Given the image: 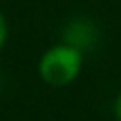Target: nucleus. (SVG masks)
I'll list each match as a JSON object with an SVG mask.
<instances>
[{
	"label": "nucleus",
	"instance_id": "obj_1",
	"mask_svg": "<svg viewBox=\"0 0 121 121\" xmlns=\"http://www.w3.org/2000/svg\"><path fill=\"white\" fill-rule=\"evenodd\" d=\"M85 54L78 45L60 40L47 47L38 58V76L49 87H67L81 76Z\"/></svg>",
	"mask_w": 121,
	"mask_h": 121
},
{
	"label": "nucleus",
	"instance_id": "obj_2",
	"mask_svg": "<svg viewBox=\"0 0 121 121\" xmlns=\"http://www.w3.org/2000/svg\"><path fill=\"white\" fill-rule=\"evenodd\" d=\"M7 38H9V20H7V16H4V11L0 9V52H2L4 45H7Z\"/></svg>",
	"mask_w": 121,
	"mask_h": 121
},
{
	"label": "nucleus",
	"instance_id": "obj_3",
	"mask_svg": "<svg viewBox=\"0 0 121 121\" xmlns=\"http://www.w3.org/2000/svg\"><path fill=\"white\" fill-rule=\"evenodd\" d=\"M112 112H114V117H117V121H121V90H119V94L114 96V103H112Z\"/></svg>",
	"mask_w": 121,
	"mask_h": 121
}]
</instances>
